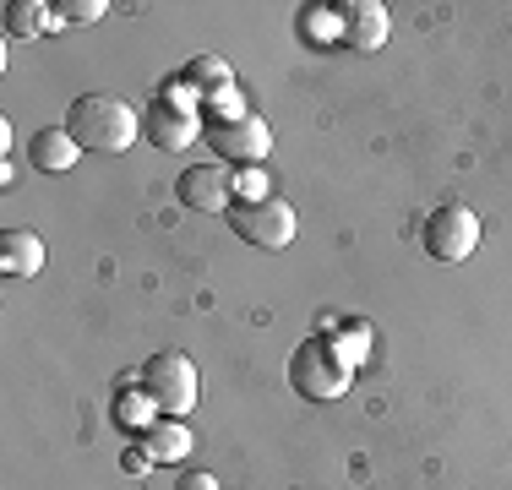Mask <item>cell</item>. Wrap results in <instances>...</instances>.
Masks as SVG:
<instances>
[{
    "instance_id": "30bf717a",
    "label": "cell",
    "mask_w": 512,
    "mask_h": 490,
    "mask_svg": "<svg viewBox=\"0 0 512 490\" xmlns=\"http://www.w3.org/2000/svg\"><path fill=\"white\" fill-rule=\"evenodd\" d=\"M28 158H33V169H44V175H66V169L82 158V147L66 126H44V131H33Z\"/></svg>"
},
{
    "instance_id": "4fadbf2b",
    "label": "cell",
    "mask_w": 512,
    "mask_h": 490,
    "mask_svg": "<svg viewBox=\"0 0 512 490\" xmlns=\"http://www.w3.org/2000/svg\"><path fill=\"white\" fill-rule=\"evenodd\" d=\"M55 28V6L44 0H6V39H39Z\"/></svg>"
},
{
    "instance_id": "9c48e42d",
    "label": "cell",
    "mask_w": 512,
    "mask_h": 490,
    "mask_svg": "<svg viewBox=\"0 0 512 490\" xmlns=\"http://www.w3.org/2000/svg\"><path fill=\"white\" fill-rule=\"evenodd\" d=\"M387 28H393V17H387V6H376V0H349V6H338V44L355 49V55L382 49Z\"/></svg>"
},
{
    "instance_id": "9a60e30c",
    "label": "cell",
    "mask_w": 512,
    "mask_h": 490,
    "mask_svg": "<svg viewBox=\"0 0 512 490\" xmlns=\"http://www.w3.org/2000/svg\"><path fill=\"white\" fill-rule=\"evenodd\" d=\"M115 420H126V425H137V431H148V425L158 420V403L148 398V392H120Z\"/></svg>"
},
{
    "instance_id": "5b68a950",
    "label": "cell",
    "mask_w": 512,
    "mask_h": 490,
    "mask_svg": "<svg viewBox=\"0 0 512 490\" xmlns=\"http://www.w3.org/2000/svg\"><path fill=\"white\" fill-rule=\"evenodd\" d=\"M207 142L224 164H240V169H262V158L273 153V131H267L262 115H240V120H213L207 126Z\"/></svg>"
},
{
    "instance_id": "277c9868",
    "label": "cell",
    "mask_w": 512,
    "mask_h": 490,
    "mask_svg": "<svg viewBox=\"0 0 512 490\" xmlns=\"http://www.w3.org/2000/svg\"><path fill=\"white\" fill-rule=\"evenodd\" d=\"M229 229H235L246 245H262V251H284L295 240V207L284 196H262V202H235L229 207Z\"/></svg>"
},
{
    "instance_id": "ac0fdd59",
    "label": "cell",
    "mask_w": 512,
    "mask_h": 490,
    "mask_svg": "<svg viewBox=\"0 0 512 490\" xmlns=\"http://www.w3.org/2000/svg\"><path fill=\"white\" fill-rule=\"evenodd\" d=\"M327 338H333L338 343V349H344V360L349 365H360V354H365V343H371V327H349V333H327Z\"/></svg>"
},
{
    "instance_id": "8fae6325",
    "label": "cell",
    "mask_w": 512,
    "mask_h": 490,
    "mask_svg": "<svg viewBox=\"0 0 512 490\" xmlns=\"http://www.w3.org/2000/svg\"><path fill=\"white\" fill-rule=\"evenodd\" d=\"M0 273L6 278L44 273V240L33 229H0Z\"/></svg>"
},
{
    "instance_id": "e0dca14e",
    "label": "cell",
    "mask_w": 512,
    "mask_h": 490,
    "mask_svg": "<svg viewBox=\"0 0 512 490\" xmlns=\"http://www.w3.org/2000/svg\"><path fill=\"white\" fill-rule=\"evenodd\" d=\"M267 186H273V180H267L262 169H240L235 175V202H262V196H273Z\"/></svg>"
},
{
    "instance_id": "7c38bea8",
    "label": "cell",
    "mask_w": 512,
    "mask_h": 490,
    "mask_svg": "<svg viewBox=\"0 0 512 490\" xmlns=\"http://www.w3.org/2000/svg\"><path fill=\"white\" fill-rule=\"evenodd\" d=\"M142 452H148L153 463H180L191 452V431L186 420H169V414H158V420L142 431Z\"/></svg>"
},
{
    "instance_id": "6da1fadb",
    "label": "cell",
    "mask_w": 512,
    "mask_h": 490,
    "mask_svg": "<svg viewBox=\"0 0 512 490\" xmlns=\"http://www.w3.org/2000/svg\"><path fill=\"white\" fill-rule=\"evenodd\" d=\"M66 131L77 137L82 153H126L142 131V115L115 93H82L66 109Z\"/></svg>"
},
{
    "instance_id": "d6986e66",
    "label": "cell",
    "mask_w": 512,
    "mask_h": 490,
    "mask_svg": "<svg viewBox=\"0 0 512 490\" xmlns=\"http://www.w3.org/2000/svg\"><path fill=\"white\" fill-rule=\"evenodd\" d=\"M175 490H218V480L207 469H191V474H180V485Z\"/></svg>"
},
{
    "instance_id": "ba28073f",
    "label": "cell",
    "mask_w": 512,
    "mask_h": 490,
    "mask_svg": "<svg viewBox=\"0 0 512 490\" xmlns=\"http://www.w3.org/2000/svg\"><path fill=\"white\" fill-rule=\"evenodd\" d=\"M142 131H148V142L153 147H191L202 137V109H186V104H175V98H164L158 93L153 98V109L142 115Z\"/></svg>"
},
{
    "instance_id": "52a82bcc",
    "label": "cell",
    "mask_w": 512,
    "mask_h": 490,
    "mask_svg": "<svg viewBox=\"0 0 512 490\" xmlns=\"http://www.w3.org/2000/svg\"><path fill=\"white\" fill-rule=\"evenodd\" d=\"M175 196L191 213H229L235 207V175H224V164H191L180 169Z\"/></svg>"
},
{
    "instance_id": "3957f363",
    "label": "cell",
    "mask_w": 512,
    "mask_h": 490,
    "mask_svg": "<svg viewBox=\"0 0 512 490\" xmlns=\"http://www.w3.org/2000/svg\"><path fill=\"white\" fill-rule=\"evenodd\" d=\"M137 382L158 403V414H169V420H186L202 398V376H197V365H191V354H180V349H158L153 360L142 365Z\"/></svg>"
},
{
    "instance_id": "8992f818",
    "label": "cell",
    "mask_w": 512,
    "mask_h": 490,
    "mask_svg": "<svg viewBox=\"0 0 512 490\" xmlns=\"http://www.w3.org/2000/svg\"><path fill=\"white\" fill-rule=\"evenodd\" d=\"M420 240H425V256H436V262H469L474 245H480V218L469 207H436L425 218Z\"/></svg>"
},
{
    "instance_id": "5bb4252c",
    "label": "cell",
    "mask_w": 512,
    "mask_h": 490,
    "mask_svg": "<svg viewBox=\"0 0 512 490\" xmlns=\"http://www.w3.org/2000/svg\"><path fill=\"white\" fill-rule=\"evenodd\" d=\"M180 82H191L202 98H213V93H224V88H235V77H229V66L218 55H202V60H191L186 71H180Z\"/></svg>"
},
{
    "instance_id": "2e32d148",
    "label": "cell",
    "mask_w": 512,
    "mask_h": 490,
    "mask_svg": "<svg viewBox=\"0 0 512 490\" xmlns=\"http://www.w3.org/2000/svg\"><path fill=\"white\" fill-rule=\"evenodd\" d=\"M109 11V0H60L55 6V28L60 22H99Z\"/></svg>"
},
{
    "instance_id": "7a4b0ae2",
    "label": "cell",
    "mask_w": 512,
    "mask_h": 490,
    "mask_svg": "<svg viewBox=\"0 0 512 490\" xmlns=\"http://www.w3.org/2000/svg\"><path fill=\"white\" fill-rule=\"evenodd\" d=\"M289 382H295V392L311 398V403H338L349 392V382H355V365H349L344 349L322 333V338H306L295 349V360H289Z\"/></svg>"
}]
</instances>
